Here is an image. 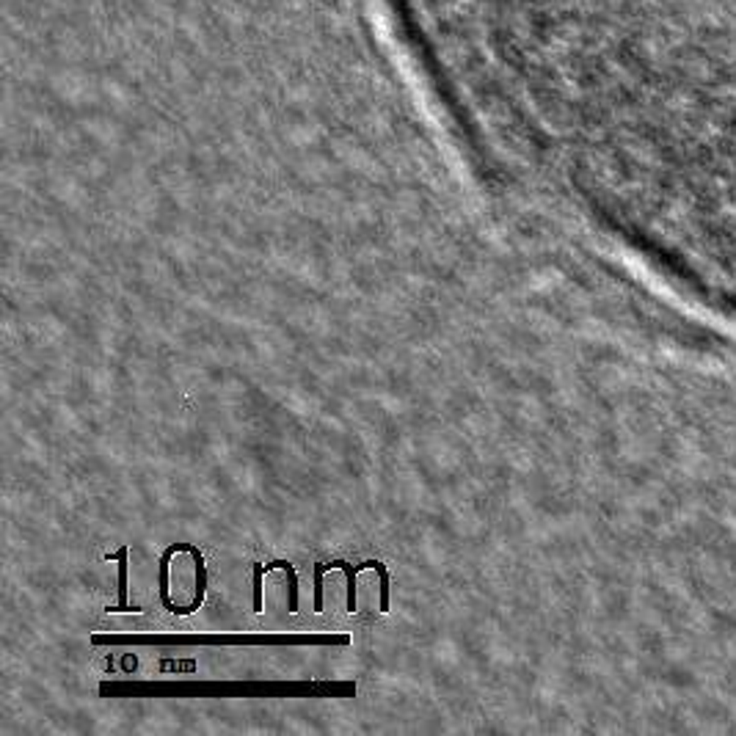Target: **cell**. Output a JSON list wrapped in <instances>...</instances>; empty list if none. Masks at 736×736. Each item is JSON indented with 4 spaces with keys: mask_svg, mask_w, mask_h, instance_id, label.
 I'll use <instances>...</instances> for the list:
<instances>
[{
    "mask_svg": "<svg viewBox=\"0 0 736 736\" xmlns=\"http://www.w3.org/2000/svg\"><path fill=\"white\" fill-rule=\"evenodd\" d=\"M188 552H191V557H193V565H196V584H193V604H191V607H174V615H193L196 609L202 607L204 590H207V568H204L202 549H199V546H193V543H188Z\"/></svg>",
    "mask_w": 736,
    "mask_h": 736,
    "instance_id": "obj_1",
    "label": "cell"
},
{
    "mask_svg": "<svg viewBox=\"0 0 736 736\" xmlns=\"http://www.w3.org/2000/svg\"><path fill=\"white\" fill-rule=\"evenodd\" d=\"M119 560V604L108 607V612H141V607L128 604V549H119L116 555H108V560Z\"/></svg>",
    "mask_w": 736,
    "mask_h": 736,
    "instance_id": "obj_2",
    "label": "cell"
},
{
    "mask_svg": "<svg viewBox=\"0 0 736 736\" xmlns=\"http://www.w3.org/2000/svg\"><path fill=\"white\" fill-rule=\"evenodd\" d=\"M326 568H329V571H334V568L345 571V577H348V612H356V577H358V571L370 568V560H364V562H358V565H351V562H345V560H334V562H326Z\"/></svg>",
    "mask_w": 736,
    "mask_h": 736,
    "instance_id": "obj_3",
    "label": "cell"
},
{
    "mask_svg": "<svg viewBox=\"0 0 736 736\" xmlns=\"http://www.w3.org/2000/svg\"><path fill=\"white\" fill-rule=\"evenodd\" d=\"M276 568H281V571L287 574V587H290L287 607H290V612H295V609H298V574H295V568H293L287 560H273V562L265 565V571H276Z\"/></svg>",
    "mask_w": 736,
    "mask_h": 736,
    "instance_id": "obj_4",
    "label": "cell"
},
{
    "mask_svg": "<svg viewBox=\"0 0 736 736\" xmlns=\"http://www.w3.org/2000/svg\"><path fill=\"white\" fill-rule=\"evenodd\" d=\"M174 552H177V543H171V546L163 552V557H160V599H163V607L169 609V612H174L171 596H169V562L174 557Z\"/></svg>",
    "mask_w": 736,
    "mask_h": 736,
    "instance_id": "obj_5",
    "label": "cell"
},
{
    "mask_svg": "<svg viewBox=\"0 0 736 736\" xmlns=\"http://www.w3.org/2000/svg\"><path fill=\"white\" fill-rule=\"evenodd\" d=\"M370 568L378 571V577H381V612H389V574H386V565L381 560H370Z\"/></svg>",
    "mask_w": 736,
    "mask_h": 736,
    "instance_id": "obj_6",
    "label": "cell"
},
{
    "mask_svg": "<svg viewBox=\"0 0 736 736\" xmlns=\"http://www.w3.org/2000/svg\"><path fill=\"white\" fill-rule=\"evenodd\" d=\"M326 562L315 565V612H323V574H326Z\"/></svg>",
    "mask_w": 736,
    "mask_h": 736,
    "instance_id": "obj_7",
    "label": "cell"
},
{
    "mask_svg": "<svg viewBox=\"0 0 736 736\" xmlns=\"http://www.w3.org/2000/svg\"><path fill=\"white\" fill-rule=\"evenodd\" d=\"M262 574H268L265 565H254V612H262Z\"/></svg>",
    "mask_w": 736,
    "mask_h": 736,
    "instance_id": "obj_8",
    "label": "cell"
}]
</instances>
